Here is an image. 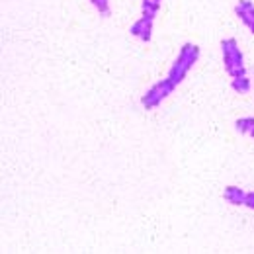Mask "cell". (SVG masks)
<instances>
[{"mask_svg":"<svg viewBox=\"0 0 254 254\" xmlns=\"http://www.w3.org/2000/svg\"><path fill=\"white\" fill-rule=\"evenodd\" d=\"M197 59H199V47L195 43H184L176 61L172 63L170 70H168V78L178 86L188 76V72L193 68V64L197 63Z\"/></svg>","mask_w":254,"mask_h":254,"instance_id":"obj_1","label":"cell"},{"mask_svg":"<svg viewBox=\"0 0 254 254\" xmlns=\"http://www.w3.org/2000/svg\"><path fill=\"white\" fill-rule=\"evenodd\" d=\"M221 57H223V66L227 70V74L231 78L237 76H245L247 74V66H245V55L237 43V39L229 37L221 41Z\"/></svg>","mask_w":254,"mask_h":254,"instance_id":"obj_2","label":"cell"},{"mask_svg":"<svg viewBox=\"0 0 254 254\" xmlns=\"http://www.w3.org/2000/svg\"><path fill=\"white\" fill-rule=\"evenodd\" d=\"M174 88H176V84H174L168 76L162 78V80H159V82H155V84L143 94V98H141V106H143L145 110H155V108H159L160 104L174 92Z\"/></svg>","mask_w":254,"mask_h":254,"instance_id":"obj_3","label":"cell"},{"mask_svg":"<svg viewBox=\"0 0 254 254\" xmlns=\"http://www.w3.org/2000/svg\"><path fill=\"white\" fill-rule=\"evenodd\" d=\"M153 18H147V16H141L131 28H129V33L133 35V37H137L139 41H145V43H149L151 41V37H153Z\"/></svg>","mask_w":254,"mask_h":254,"instance_id":"obj_4","label":"cell"},{"mask_svg":"<svg viewBox=\"0 0 254 254\" xmlns=\"http://www.w3.org/2000/svg\"><path fill=\"white\" fill-rule=\"evenodd\" d=\"M235 16L254 33V4L251 0H239L235 6Z\"/></svg>","mask_w":254,"mask_h":254,"instance_id":"obj_5","label":"cell"},{"mask_svg":"<svg viewBox=\"0 0 254 254\" xmlns=\"http://www.w3.org/2000/svg\"><path fill=\"white\" fill-rule=\"evenodd\" d=\"M223 197H225V201L231 203V205H245V201H247V191L243 190V188H239V186H227L225 191H223Z\"/></svg>","mask_w":254,"mask_h":254,"instance_id":"obj_6","label":"cell"},{"mask_svg":"<svg viewBox=\"0 0 254 254\" xmlns=\"http://www.w3.org/2000/svg\"><path fill=\"white\" fill-rule=\"evenodd\" d=\"M231 88L237 92V94L245 96L251 92V88H253V82H251V78L245 74V76H237V78H233L231 80Z\"/></svg>","mask_w":254,"mask_h":254,"instance_id":"obj_7","label":"cell"},{"mask_svg":"<svg viewBox=\"0 0 254 254\" xmlns=\"http://www.w3.org/2000/svg\"><path fill=\"white\" fill-rule=\"evenodd\" d=\"M235 129L241 135H249L254 139V118H241L235 122Z\"/></svg>","mask_w":254,"mask_h":254,"instance_id":"obj_8","label":"cell"},{"mask_svg":"<svg viewBox=\"0 0 254 254\" xmlns=\"http://www.w3.org/2000/svg\"><path fill=\"white\" fill-rule=\"evenodd\" d=\"M160 4H162V0H143V6H141L143 16H147V18H153V20H155L157 12L160 10Z\"/></svg>","mask_w":254,"mask_h":254,"instance_id":"obj_9","label":"cell"},{"mask_svg":"<svg viewBox=\"0 0 254 254\" xmlns=\"http://www.w3.org/2000/svg\"><path fill=\"white\" fill-rule=\"evenodd\" d=\"M92 6L100 12V16H110V0H90Z\"/></svg>","mask_w":254,"mask_h":254,"instance_id":"obj_10","label":"cell"},{"mask_svg":"<svg viewBox=\"0 0 254 254\" xmlns=\"http://www.w3.org/2000/svg\"><path fill=\"white\" fill-rule=\"evenodd\" d=\"M245 205L251 207V209H254V191H249V193H247V201H245Z\"/></svg>","mask_w":254,"mask_h":254,"instance_id":"obj_11","label":"cell"}]
</instances>
